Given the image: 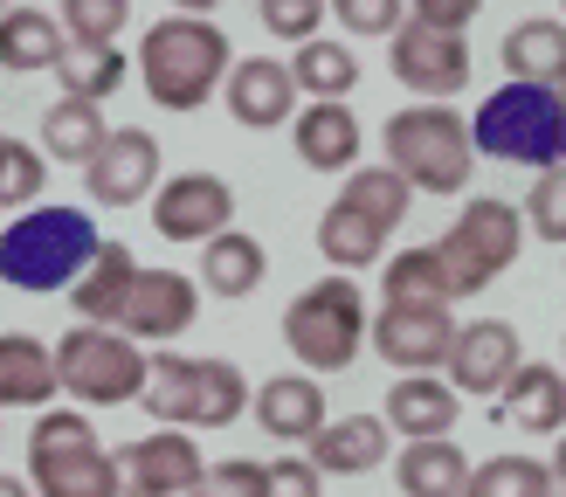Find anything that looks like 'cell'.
Listing matches in <instances>:
<instances>
[{"mask_svg": "<svg viewBox=\"0 0 566 497\" xmlns=\"http://www.w3.org/2000/svg\"><path fill=\"white\" fill-rule=\"evenodd\" d=\"M235 70V49L208 14H166L138 35V83L159 110H201Z\"/></svg>", "mask_w": 566, "mask_h": 497, "instance_id": "obj_1", "label": "cell"}, {"mask_svg": "<svg viewBox=\"0 0 566 497\" xmlns=\"http://www.w3.org/2000/svg\"><path fill=\"white\" fill-rule=\"evenodd\" d=\"M97 256V221L91 208H28L0 229V284L14 290H70Z\"/></svg>", "mask_w": 566, "mask_h": 497, "instance_id": "obj_2", "label": "cell"}, {"mask_svg": "<svg viewBox=\"0 0 566 497\" xmlns=\"http://www.w3.org/2000/svg\"><path fill=\"white\" fill-rule=\"evenodd\" d=\"M470 146L476 159H512V166H566V104L539 83H504L470 110Z\"/></svg>", "mask_w": 566, "mask_h": 497, "instance_id": "obj_3", "label": "cell"}, {"mask_svg": "<svg viewBox=\"0 0 566 497\" xmlns=\"http://www.w3.org/2000/svg\"><path fill=\"white\" fill-rule=\"evenodd\" d=\"M415 193H463L476 173L470 118H457L449 104H408L387 118V159Z\"/></svg>", "mask_w": 566, "mask_h": 497, "instance_id": "obj_4", "label": "cell"}, {"mask_svg": "<svg viewBox=\"0 0 566 497\" xmlns=\"http://www.w3.org/2000/svg\"><path fill=\"white\" fill-rule=\"evenodd\" d=\"M28 477H35V497H125L118 463L83 408H49L28 429Z\"/></svg>", "mask_w": 566, "mask_h": 497, "instance_id": "obj_5", "label": "cell"}, {"mask_svg": "<svg viewBox=\"0 0 566 497\" xmlns=\"http://www.w3.org/2000/svg\"><path fill=\"white\" fill-rule=\"evenodd\" d=\"M436 248V269H442V290L449 304L457 297H476V290H491L504 269L518 263V248H525V214L512 201H497V193H476V201H463L457 214V229H449Z\"/></svg>", "mask_w": 566, "mask_h": 497, "instance_id": "obj_6", "label": "cell"}, {"mask_svg": "<svg viewBox=\"0 0 566 497\" xmlns=\"http://www.w3.org/2000/svg\"><path fill=\"white\" fill-rule=\"evenodd\" d=\"M366 325H374L366 290L353 276H325V284L291 297V311H283V346L297 352V367H311V380L346 373L359 359V346H366Z\"/></svg>", "mask_w": 566, "mask_h": 497, "instance_id": "obj_7", "label": "cell"}, {"mask_svg": "<svg viewBox=\"0 0 566 497\" xmlns=\"http://www.w3.org/2000/svg\"><path fill=\"white\" fill-rule=\"evenodd\" d=\"M146 373H153V359L111 325H70L63 339H55V380H63V394L83 401V408L138 401L146 394Z\"/></svg>", "mask_w": 566, "mask_h": 497, "instance_id": "obj_8", "label": "cell"}, {"mask_svg": "<svg viewBox=\"0 0 566 497\" xmlns=\"http://www.w3.org/2000/svg\"><path fill=\"white\" fill-rule=\"evenodd\" d=\"M366 339L387 367L408 373H429V367H449V346H457V311L449 304H380Z\"/></svg>", "mask_w": 566, "mask_h": 497, "instance_id": "obj_9", "label": "cell"}, {"mask_svg": "<svg viewBox=\"0 0 566 497\" xmlns=\"http://www.w3.org/2000/svg\"><path fill=\"white\" fill-rule=\"evenodd\" d=\"M201 318V284L180 269H146L138 263V284L125 297V311H118V331L132 346H159V352H174V339Z\"/></svg>", "mask_w": 566, "mask_h": 497, "instance_id": "obj_10", "label": "cell"}, {"mask_svg": "<svg viewBox=\"0 0 566 497\" xmlns=\"http://www.w3.org/2000/svg\"><path fill=\"white\" fill-rule=\"evenodd\" d=\"M111 463H118L125 497H187L201 484V469H208L201 442L187 429H153V435L125 442V450H111Z\"/></svg>", "mask_w": 566, "mask_h": 497, "instance_id": "obj_11", "label": "cell"}, {"mask_svg": "<svg viewBox=\"0 0 566 497\" xmlns=\"http://www.w3.org/2000/svg\"><path fill=\"white\" fill-rule=\"evenodd\" d=\"M387 63H394V83L415 91L421 104H449L470 83V42L436 35V28H421V21H401V35L387 42Z\"/></svg>", "mask_w": 566, "mask_h": 497, "instance_id": "obj_12", "label": "cell"}, {"mask_svg": "<svg viewBox=\"0 0 566 497\" xmlns=\"http://www.w3.org/2000/svg\"><path fill=\"white\" fill-rule=\"evenodd\" d=\"M153 229L159 242H214L235 229V187L221 173H174L153 193Z\"/></svg>", "mask_w": 566, "mask_h": 497, "instance_id": "obj_13", "label": "cell"}, {"mask_svg": "<svg viewBox=\"0 0 566 497\" xmlns=\"http://www.w3.org/2000/svg\"><path fill=\"white\" fill-rule=\"evenodd\" d=\"M525 367V346H518V325H504V318H470L457 325V346H449V387L457 394H476V401H497L504 387L518 380Z\"/></svg>", "mask_w": 566, "mask_h": 497, "instance_id": "obj_14", "label": "cell"}, {"mask_svg": "<svg viewBox=\"0 0 566 497\" xmlns=\"http://www.w3.org/2000/svg\"><path fill=\"white\" fill-rule=\"evenodd\" d=\"M153 180H159V138L146 125L111 131L97 146V159L83 166V187H91V201H104V208H138L153 193Z\"/></svg>", "mask_w": 566, "mask_h": 497, "instance_id": "obj_15", "label": "cell"}, {"mask_svg": "<svg viewBox=\"0 0 566 497\" xmlns=\"http://www.w3.org/2000/svg\"><path fill=\"white\" fill-rule=\"evenodd\" d=\"M221 97H229V118L249 131H276L297 118V83H291V63H276V55H242L221 83Z\"/></svg>", "mask_w": 566, "mask_h": 497, "instance_id": "obj_16", "label": "cell"}, {"mask_svg": "<svg viewBox=\"0 0 566 497\" xmlns=\"http://www.w3.org/2000/svg\"><path fill=\"white\" fill-rule=\"evenodd\" d=\"M387 435H401V442H442L449 429L463 422V394L449 380L436 373H408V380H394L387 387Z\"/></svg>", "mask_w": 566, "mask_h": 497, "instance_id": "obj_17", "label": "cell"}, {"mask_svg": "<svg viewBox=\"0 0 566 497\" xmlns=\"http://www.w3.org/2000/svg\"><path fill=\"white\" fill-rule=\"evenodd\" d=\"M249 414H256V429L270 442H311L332 414H325V387L311 373H276L263 380L256 394H249Z\"/></svg>", "mask_w": 566, "mask_h": 497, "instance_id": "obj_18", "label": "cell"}, {"mask_svg": "<svg viewBox=\"0 0 566 497\" xmlns=\"http://www.w3.org/2000/svg\"><path fill=\"white\" fill-rule=\"evenodd\" d=\"M387 422L380 414H346V422H325L318 435L304 442V463L318 477H366V469L387 463Z\"/></svg>", "mask_w": 566, "mask_h": 497, "instance_id": "obj_19", "label": "cell"}, {"mask_svg": "<svg viewBox=\"0 0 566 497\" xmlns=\"http://www.w3.org/2000/svg\"><path fill=\"white\" fill-rule=\"evenodd\" d=\"M291 138H297V159L311 166V173H353L366 131L353 118V104H297Z\"/></svg>", "mask_w": 566, "mask_h": 497, "instance_id": "obj_20", "label": "cell"}, {"mask_svg": "<svg viewBox=\"0 0 566 497\" xmlns=\"http://www.w3.org/2000/svg\"><path fill=\"white\" fill-rule=\"evenodd\" d=\"M138 284V256L125 242H97V256L91 269L70 284V304H76V325H111L118 331V311H125V297Z\"/></svg>", "mask_w": 566, "mask_h": 497, "instance_id": "obj_21", "label": "cell"}, {"mask_svg": "<svg viewBox=\"0 0 566 497\" xmlns=\"http://www.w3.org/2000/svg\"><path fill=\"white\" fill-rule=\"evenodd\" d=\"M63 380H55V352L28 331H0V408H55Z\"/></svg>", "mask_w": 566, "mask_h": 497, "instance_id": "obj_22", "label": "cell"}, {"mask_svg": "<svg viewBox=\"0 0 566 497\" xmlns=\"http://www.w3.org/2000/svg\"><path fill=\"white\" fill-rule=\"evenodd\" d=\"M497 414L512 422L518 435H566V373L553 367H518V380L497 394Z\"/></svg>", "mask_w": 566, "mask_h": 497, "instance_id": "obj_23", "label": "cell"}, {"mask_svg": "<svg viewBox=\"0 0 566 497\" xmlns=\"http://www.w3.org/2000/svg\"><path fill=\"white\" fill-rule=\"evenodd\" d=\"M63 21L42 14V8H0V70L14 76H35V70H55L63 63Z\"/></svg>", "mask_w": 566, "mask_h": 497, "instance_id": "obj_24", "label": "cell"}, {"mask_svg": "<svg viewBox=\"0 0 566 497\" xmlns=\"http://www.w3.org/2000/svg\"><path fill=\"white\" fill-rule=\"evenodd\" d=\"M394 484H401L408 497H463L470 456L457 450V435H442V442H401V456H394Z\"/></svg>", "mask_w": 566, "mask_h": 497, "instance_id": "obj_25", "label": "cell"}, {"mask_svg": "<svg viewBox=\"0 0 566 497\" xmlns=\"http://www.w3.org/2000/svg\"><path fill=\"white\" fill-rule=\"evenodd\" d=\"M291 83H297V97H311V104H346L359 91V55H353V42L311 35L291 55Z\"/></svg>", "mask_w": 566, "mask_h": 497, "instance_id": "obj_26", "label": "cell"}, {"mask_svg": "<svg viewBox=\"0 0 566 497\" xmlns=\"http://www.w3.org/2000/svg\"><path fill=\"white\" fill-rule=\"evenodd\" d=\"M387 235H394V229H380L374 214H359V208H346V201H332V208L318 214V256H325L338 276L374 269L380 248H387Z\"/></svg>", "mask_w": 566, "mask_h": 497, "instance_id": "obj_27", "label": "cell"}, {"mask_svg": "<svg viewBox=\"0 0 566 497\" xmlns=\"http://www.w3.org/2000/svg\"><path fill=\"white\" fill-rule=\"evenodd\" d=\"M263 269H270V256H263V242L256 235H242V229H229V235H214L208 248H201V290H214V297H256L263 290Z\"/></svg>", "mask_w": 566, "mask_h": 497, "instance_id": "obj_28", "label": "cell"}, {"mask_svg": "<svg viewBox=\"0 0 566 497\" xmlns=\"http://www.w3.org/2000/svg\"><path fill=\"white\" fill-rule=\"evenodd\" d=\"M104 138H111V125H104L97 104L63 97V104L42 110V159H55V166H91Z\"/></svg>", "mask_w": 566, "mask_h": 497, "instance_id": "obj_29", "label": "cell"}, {"mask_svg": "<svg viewBox=\"0 0 566 497\" xmlns=\"http://www.w3.org/2000/svg\"><path fill=\"white\" fill-rule=\"evenodd\" d=\"M559 49H566V21H553V14L518 21L512 35H504V83H539V91H553Z\"/></svg>", "mask_w": 566, "mask_h": 497, "instance_id": "obj_30", "label": "cell"}, {"mask_svg": "<svg viewBox=\"0 0 566 497\" xmlns=\"http://www.w3.org/2000/svg\"><path fill=\"white\" fill-rule=\"evenodd\" d=\"M193 387H201V359L187 352H153V373H146V414L159 429H187L193 422ZM193 435V429H187Z\"/></svg>", "mask_w": 566, "mask_h": 497, "instance_id": "obj_31", "label": "cell"}, {"mask_svg": "<svg viewBox=\"0 0 566 497\" xmlns=\"http://www.w3.org/2000/svg\"><path fill=\"white\" fill-rule=\"evenodd\" d=\"M249 373L235 367V359H201V387H193V422L187 429H229L249 414Z\"/></svg>", "mask_w": 566, "mask_h": 497, "instance_id": "obj_32", "label": "cell"}, {"mask_svg": "<svg viewBox=\"0 0 566 497\" xmlns=\"http://www.w3.org/2000/svg\"><path fill=\"white\" fill-rule=\"evenodd\" d=\"M55 76H63V91L76 104H104L125 83V55L111 49V42H70L63 63H55Z\"/></svg>", "mask_w": 566, "mask_h": 497, "instance_id": "obj_33", "label": "cell"}, {"mask_svg": "<svg viewBox=\"0 0 566 497\" xmlns=\"http://www.w3.org/2000/svg\"><path fill=\"white\" fill-rule=\"evenodd\" d=\"M338 201L359 208V214H374L380 229H401L408 208H415V187L394 173V166H353V173H346V193H338Z\"/></svg>", "mask_w": 566, "mask_h": 497, "instance_id": "obj_34", "label": "cell"}, {"mask_svg": "<svg viewBox=\"0 0 566 497\" xmlns=\"http://www.w3.org/2000/svg\"><path fill=\"white\" fill-rule=\"evenodd\" d=\"M553 469L539 456H491V463H470V484L463 497H546Z\"/></svg>", "mask_w": 566, "mask_h": 497, "instance_id": "obj_35", "label": "cell"}, {"mask_svg": "<svg viewBox=\"0 0 566 497\" xmlns=\"http://www.w3.org/2000/svg\"><path fill=\"white\" fill-rule=\"evenodd\" d=\"M42 180H49V159L42 146H21V138L0 131V208H42Z\"/></svg>", "mask_w": 566, "mask_h": 497, "instance_id": "obj_36", "label": "cell"}, {"mask_svg": "<svg viewBox=\"0 0 566 497\" xmlns=\"http://www.w3.org/2000/svg\"><path fill=\"white\" fill-rule=\"evenodd\" d=\"M387 304H449L429 242H421V248H401V256L387 263Z\"/></svg>", "mask_w": 566, "mask_h": 497, "instance_id": "obj_37", "label": "cell"}, {"mask_svg": "<svg viewBox=\"0 0 566 497\" xmlns=\"http://www.w3.org/2000/svg\"><path fill=\"white\" fill-rule=\"evenodd\" d=\"M525 229L532 235H546V242H559L566 248V166H553V173H539L532 180V193H525Z\"/></svg>", "mask_w": 566, "mask_h": 497, "instance_id": "obj_38", "label": "cell"}, {"mask_svg": "<svg viewBox=\"0 0 566 497\" xmlns=\"http://www.w3.org/2000/svg\"><path fill=\"white\" fill-rule=\"evenodd\" d=\"M118 28H125V0H70L63 8V35L70 42H111L118 49Z\"/></svg>", "mask_w": 566, "mask_h": 497, "instance_id": "obj_39", "label": "cell"}, {"mask_svg": "<svg viewBox=\"0 0 566 497\" xmlns=\"http://www.w3.org/2000/svg\"><path fill=\"white\" fill-rule=\"evenodd\" d=\"M187 497H263V463L256 456H229V463H208L201 484Z\"/></svg>", "mask_w": 566, "mask_h": 497, "instance_id": "obj_40", "label": "cell"}, {"mask_svg": "<svg viewBox=\"0 0 566 497\" xmlns=\"http://www.w3.org/2000/svg\"><path fill=\"white\" fill-rule=\"evenodd\" d=\"M338 28H353V35H401V21H408V8L401 0H338Z\"/></svg>", "mask_w": 566, "mask_h": 497, "instance_id": "obj_41", "label": "cell"}, {"mask_svg": "<svg viewBox=\"0 0 566 497\" xmlns=\"http://www.w3.org/2000/svg\"><path fill=\"white\" fill-rule=\"evenodd\" d=\"M263 28L304 49V42L325 28V8H318V0H263Z\"/></svg>", "mask_w": 566, "mask_h": 497, "instance_id": "obj_42", "label": "cell"}, {"mask_svg": "<svg viewBox=\"0 0 566 497\" xmlns=\"http://www.w3.org/2000/svg\"><path fill=\"white\" fill-rule=\"evenodd\" d=\"M318 490H325V477H318L304 456H276V463H263V497H318Z\"/></svg>", "mask_w": 566, "mask_h": 497, "instance_id": "obj_43", "label": "cell"}, {"mask_svg": "<svg viewBox=\"0 0 566 497\" xmlns=\"http://www.w3.org/2000/svg\"><path fill=\"white\" fill-rule=\"evenodd\" d=\"M408 21L436 28V35H463V28L476 21V0H415V8H408Z\"/></svg>", "mask_w": 566, "mask_h": 497, "instance_id": "obj_44", "label": "cell"}, {"mask_svg": "<svg viewBox=\"0 0 566 497\" xmlns=\"http://www.w3.org/2000/svg\"><path fill=\"white\" fill-rule=\"evenodd\" d=\"M0 497H35V484H28V477H8V469H0Z\"/></svg>", "mask_w": 566, "mask_h": 497, "instance_id": "obj_45", "label": "cell"}, {"mask_svg": "<svg viewBox=\"0 0 566 497\" xmlns=\"http://www.w3.org/2000/svg\"><path fill=\"white\" fill-rule=\"evenodd\" d=\"M546 469H553V477H559V484H566V435H559V442H553V463H546Z\"/></svg>", "mask_w": 566, "mask_h": 497, "instance_id": "obj_46", "label": "cell"}, {"mask_svg": "<svg viewBox=\"0 0 566 497\" xmlns=\"http://www.w3.org/2000/svg\"><path fill=\"white\" fill-rule=\"evenodd\" d=\"M553 91H559V104H566V49H559V76H553Z\"/></svg>", "mask_w": 566, "mask_h": 497, "instance_id": "obj_47", "label": "cell"}, {"mask_svg": "<svg viewBox=\"0 0 566 497\" xmlns=\"http://www.w3.org/2000/svg\"><path fill=\"white\" fill-rule=\"evenodd\" d=\"M546 497H566V484H559V477H553V484H546Z\"/></svg>", "mask_w": 566, "mask_h": 497, "instance_id": "obj_48", "label": "cell"}]
</instances>
